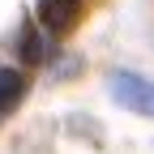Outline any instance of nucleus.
Returning <instances> with one entry per match:
<instances>
[{"label": "nucleus", "mask_w": 154, "mask_h": 154, "mask_svg": "<svg viewBox=\"0 0 154 154\" xmlns=\"http://www.w3.org/2000/svg\"><path fill=\"white\" fill-rule=\"evenodd\" d=\"M107 90H111V99L120 103V107L154 120V82H150V77H137V73H124L120 69V73H111Z\"/></svg>", "instance_id": "nucleus-1"}, {"label": "nucleus", "mask_w": 154, "mask_h": 154, "mask_svg": "<svg viewBox=\"0 0 154 154\" xmlns=\"http://www.w3.org/2000/svg\"><path fill=\"white\" fill-rule=\"evenodd\" d=\"M38 22L51 34H60L77 22V0H38Z\"/></svg>", "instance_id": "nucleus-2"}, {"label": "nucleus", "mask_w": 154, "mask_h": 154, "mask_svg": "<svg viewBox=\"0 0 154 154\" xmlns=\"http://www.w3.org/2000/svg\"><path fill=\"white\" fill-rule=\"evenodd\" d=\"M22 99H26V73H17V69H0V116H9Z\"/></svg>", "instance_id": "nucleus-3"}, {"label": "nucleus", "mask_w": 154, "mask_h": 154, "mask_svg": "<svg viewBox=\"0 0 154 154\" xmlns=\"http://www.w3.org/2000/svg\"><path fill=\"white\" fill-rule=\"evenodd\" d=\"M22 56H26V60H43V56H47V47H43V34H26V47H22Z\"/></svg>", "instance_id": "nucleus-4"}]
</instances>
